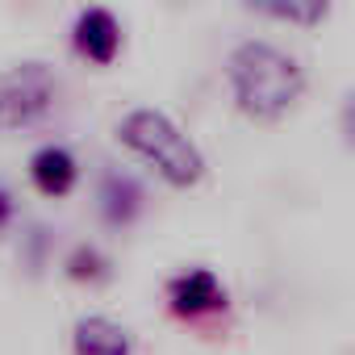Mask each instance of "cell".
Here are the masks:
<instances>
[{"label":"cell","mask_w":355,"mask_h":355,"mask_svg":"<svg viewBox=\"0 0 355 355\" xmlns=\"http://www.w3.org/2000/svg\"><path fill=\"white\" fill-rule=\"evenodd\" d=\"M226 88H230L234 109L247 121L272 125V121L288 117L301 105V96L309 88V76H305L301 59L293 51H284L280 42L243 38L226 55Z\"/></svg>","instance_id":"obj_1"},{"label":"cell","mask_w":355,"mask_h":355,"mask_svg":"<svg viewBox=\"0 0 355 355\" xmlns=\"http://www.w3.org/2000/svg\"><path fill=\"white\" fill-rule=\"evenodd\" d=\"M117 142L138 155L167 189H197L205 180V155L201 146L180 130L171 113L155 105H138L117 121Z\"/></svg>","instance_id":"obj_2"},{"label":"cell","mask_w":355,"mask_h":355,"mask_svg":"<svg viewBox=\"0 0 355 355\" xmlns=\"http://www.w3.org/2000/svg\"><path fill=\"white\" fill-rule=\"evenodd\" d=\"M59 101V76L42 59H21L0 71V134H21L51 117Z\"/></svg>","instance_id":"obj_3"},{"label":"cell","mask_w":355,"mask_h":355,"mask_svg":"<svg viewBox=\"0 0 355 355\" xmlns=\"http://www.w3.org/2000/svg\"><path fill=\"white\" fill-rule=\"evenodd\" d=\"M167 301H171V313L180 318H209L226 309V284L209 268H184L180 276L167 280Z\"/></svg>","instance_id":"obj_4"},{"label":"cell","mask_w":355,"mask_h":355,"mask_svg":"<svg viewBox=\"0 0 355 355\" xmlns=\"http://www.w3.org/2000/svg\"><path fill=\"white\" fill-rule=\"evenodd\" d=\"M71 46H76L80 59H88L96 67H109L121 55V21L101 5L80 9V17L71 26Z\"/></svg>","instance_id":"obj_5"},{"label":"cell","mask_w":355,"mask_h":355,"mask_svg":"<svg viewBox=\"0 0 355 355\" xmlns=\"http://www.w3.org/2000/svg\"><path fill=\"white\" fill-rule=\"evenodd\" d=\"M142 184L134 180L130 171L121 167H105L101 180H96V214L105 218V226H130L142 214Z\"/></svg>","instance_id":"obj_6"},{"label":"cell","mask_w":355,"mask_h":355,"mask_svg":"<svg viewBox=\"0 0 355 355\" xmlns=\"http://www.w3.org/2000/svg\"><path fill=\"white\" fill-rule=\"evenodd\" d=\"M30 180L42 197H67L80 180V163L63 142H42L30 155Z\"/></svg>","instance_id":"obj_7"},{"label":"cell","mask_w":355,"mask_h":355,"mask_svg":"<svg viewBox=\"0 0 355 355\" xmlns=\"http://www.w3.org/2000/svg\"><path fill=\"white\" fill-rule=\"evenodd\" d=\"M71 351L76 355H134V338L117 318L84 313L71 326Z\"/></svg>","instance_id":"obj_8"},{"label":"cell","mask_w":355,"mask_h":355,"mask_svg":"<svg viewBox=\"0 0 355 355\" xmlns=\"http://www.w3.org/2000/svg\"><path fill=\"white\" fill-rule=\"evenodd\" d=\"M247 9L255 17H268V21H280V26H301V30H313L330 17L326 0H255Z\"/></svg>","instance_id":"obj_9"},{"label":"cell","mask_w":355,"mask_h":355,"mask_svg":"<svg viewBox=\"0 0 355 355\" xmlns=\"http://www.w3.org/2000/svg\"><path fill=\"white\" fill-rule=\"evenodd\" d=\"M63 268H67L71 280H105V276H109V259H105L92 243H80V247L67 255Z\"/></svg>","instance_id":"obj_10"},{"label":"cell","mask_w":355,"mask_h":355,"mask_svg":"<svg viewBox=\"0 0 355 355\" xmlns=\"http://www.w3.org/2000/svg\"><path fill=\"white\" fill-rule=\"evenodd\" d=\"M338 134H343V142L355 150V88L343 96V105H338Z\"/></svg>","instance_id":"obj_11"},{"label":"cell","mask_w":355,"mask_h":355,"mask_svg":"<svg viewBox=\"0 0 355 355\" xmlns=\"http://www.w3.org/2000/svg\"><path fill=\"white\" fill-rule=\"evenodd\" d=\"M13 218H17V197L9 193V184H0V230H9Z\"/></svg>","instance_id":"obj_12"}]
</instances>
